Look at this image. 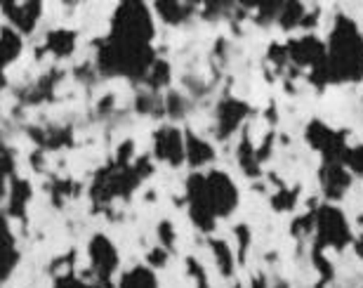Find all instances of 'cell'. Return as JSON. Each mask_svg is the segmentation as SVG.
Segmentation results:
<instances>
[{"mask_svg": "<svg viewBox=\"0 0 363 288\" xmlns=\"http://www.w3.org/2000/svg\"><path fill=\"white\" fill-rule=\"evenodd\" d=\"M90 255H92V265L97 270V275L101 279H108L111 272L116 270V262H118V255L111 246V241L104 239V236H94L92 246H90Z\"/></svg>", "mask_w": 363, "mask_h": 288, "instance_id": "6da1fadb", "label": "cell"}, {"mask_svg": "<svg viewBox=\"0 0 363 288\" xmlns=\"http://www.w3.org/2000/svg\"><path fill=\"white\" fill-rule=\"evenodd\" d=\"M156 149H158V154L170 163H179L182 154H184V149H182V138L172 131V128H165V131L156 135Z\"/></svg>", "mask_w": 363, "mask_h": 288, "instance_id": "7a4b0ae2", "label": "cell"}, {"mask_svg": "<svg viewBox=\"0 0 363 288\" xmlns=\"http://www.w3.org/2000/svg\"><path fill=\"white\" fill-rule=\"evenodd\" d=\"M7 12L10 14H19L17 19H12L14 24H17L21 31H31V28L35 26V14L40 12V5L38 3H24V5H19V3H14V5H3Z\"/></svg>", "mask_w": 363, "mask_h": 288, "instance_id": "3957f363", "label": "cell"}, {"mask_svg": "<svg viewBox=\"0 0 363 288\" xmlns=\"http://www.w3.org/2000/svg\"><path fill=\"white\" fill-rule=\"evenodd\" d=\"M121 288H156V279H154V275H151L149 270L137 267V270L130 272L125 279H123Z\"/></svg>", "mask_w": 363, "mask_h": 288, "instance_id": "277c9868", "label": "cell"}, {"mask_svg": "<svg viewBox=\"0 0 363 288\" xmlns=\"http://www.w3.org/2000/svg\"><path fill=\"white\" fill-rule=\"evenodd\" d=\"M57 288H92V286H83V284H76L74 279H64V282L57 286Z\"/></svg>", "mask_w": 363, "mask_h": 288, "instance_id": "5b68a950", "label": "cell"}]
</instances>
